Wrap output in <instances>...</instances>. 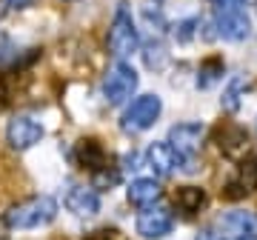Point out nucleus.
I'll list each match as a JSON object with an SVG mask.
<instances>
[{
    "label": "nucleus",
    "instance_id": "f257e3e1",
    "mask_svg": "<svg viewBox=\"0 0 257 240\" xmlns=\"http://www.w3.org/2000/svg\"><path fill=\"white\" fill-rule=\"evenodd\" d=\"M57 217V200L49 194H35L29 200H20L6 212L3 220L9 223V229H40Z\"/></svg>",
    "mask_w": 257,
    "mask_h": 240
},
{
    "label": "nucleus",
    "instance_id": "f03ea898",
    "mask_svg": "<svg viewBox=\"0 0 257 240\" xmlns=\"http://www.w3.org/2000/svg\"><path fill=\"white\" fill-rule=\"evenodd\" d=\"M138 46H140L138 26H135L126 3H120L117 12H114V20H111V29H109V49L117 60H126V57H132L138 52Z\"/></svg>",
    "mask_w": 257,
    "mask_h": 240
},
{
    "label": "nucleus",
    "instance_id": "7ed1b4c3",
    "mask_svg": "<svg viewBox=\"0 0 257 240\" xmlns=\"http://www.w3.org/2000/svg\"><path fill=\"white\" fill-rule=\"evenodd\" d=\"M138 89V72L126 63V60H117V63L111 66L106 77H103V97L109 106H120V103H126L132 94Z\"/></svg>",
    "mask_w": 257,
    "mask_h": 240
},
{
    "label": "nucleus",
    "instance_id": "20e7f679",
    "mask_svg": "<svg viewBox=\"0 0 257 240\" xmlns=\"http://www.w3.org/2000/svg\"><path fill=\"white\" fill-rule=\"evenodd\" d=\"M203 138H206V129H203V123H177V126H172V132H169V143H172V149H175L177 155L183 157V166L186 172H194V155L200 152L203 146Z\"/></svg>",
    "mask_w": 257,
    "mask_h": 240
},
{
    "label": "nucleus",
    "instance_id": "39448f33",
    "mask_svg": "<svg viewBox=\"0 0 257 240\" xmlns=\"http://www.w3.org/2000/svg\"><path fill=\"white\" fill-rule=\"evenodd\" d=\"M160 111H163V100L157 94H140L138 100H132V106L126 109L120 126H123V132H132V135L146 132L149 126H155Z\"/></svg>",
    "mask_w": 257,
    "mask_h": 240
},
{
    "label": "nucleus",
    "instance_id": "423d86ee",
    "mask_svg": "<svg viewBox=\"0 0 257 240\" xmlns=\"http://www.w3.org/2000/svg\"><path fill=\"white\" fill-rule=\"evenodd\" d=\"M40 140H43V123L35 120L32 114H18V117L9 120V126H6V143L15 152H26V149H32Z\"/></svg>",
    "mask_w": 257,
    "mask_h": 240
},
{
    "label": "nucleus",
    "instance_id": "0eeeda50",
    "mask_svg": "<svg viewBox=\"0 0 257 240\" xmlns=\"http://www.w3.org/2000/svg\"><path fill=\"white\" fill-rule=\"evenodd\" d=\"M217 231L223 234V240H257V217L240 209L223 212L217 217Z\"/></svg>",
    "mask_w": 257,
    "mask_h": 240
},
{
    "label": "nucleus",
    "instance_id": "6e6552de",
    "mask_svg": "<svg viewBox=\"0 0 257 240\" xmlns=\"http://www.w3.org/2000/svg\"><path fill=\"white\" fill-rule=\"evenodd\" d=\"M175 226V217L169 209H160V206H149L138 214V234L146 240H157V237H166Z\"/></svg>",
    "mask_w": 257,
    "mask_h": 240
},
{
    "label": "nucleus",
    "instance_id": "1a4fd4ad",
    "mask_svg": "<svg viewBox=\"0 0 257 240\" xmlns=\"http://www.w3.org/2000/svg\"><path fill=\"white\" fill-rule=\"evenodd\" d=\"M146 163H149V169L157 172L160 177H169L183 166V157L177 155L175 149H172V143L166 140V143H152V146L146 149Z\"/></svg>",
    "mask_w": 257,
    "mask_h": 240
},
{
    "label": "nucleus",
    "instance_id": "9d476101",
    "mask_svg": "<svg viewBox=\"0 0 257 240\" xmlns=\"http://www.w3.org/2000/svg\"><path fill=\"white\" fill-rule=\"evenodd\" d=\"M66 209L77 217H92V214L100 212V197L94 192L92 186H72L66 192Z\"/></svg>",
    "mask_w": 257,
    "mask_h": 240
},
{
    "label": "nucleus",
    "instance_id": "9b49d317",
    "mask_svg": "<svg viewBox=\"0 0 257 240\" xmlns=\"http://www.w3.org/2000/svg\"><path fill=\"white\" fill-rule=\"evenodd\" d=\"M254 189H257V163L254 160H243V163L237 166V175L223 186V197L240 200V197L251 194Z\"/></svg>",
    "mask_w": 257,
    "mask_h": 240
},
{
    "label": "nucleus",
    "instance_id": "f8f14e48",
    "mask_svg": "<svg viewBox=\"0 0 257 240\" xmlns=\"http://www.w3.org/2000/svg\"><path fill=\"white\" fill-rule=\"evenodd\" d=\"M217 146L226 157H243L248 152V132L229 123L217 132Z\"/></svg>",
    "mask_w": 257,
    "mask_h": 240
},
{
    "label": "nucleus",
    "instance_id": "ddd939ff",
    "mask_svg": "<svg viewBox=\"0 0 257 240\" xmlns=\"http://www.w3.org/2000/svg\"><path fill=\"white\" fill-rule=\"evenodd\" d=\"M160 197H163V189L152 177H138V180H132V186H128V203L140 206V209L155 206Z\"/></svg>",
    "mask_w": 257,
    "mask_h": 240
},
{
    "label": "nucleus",
    "instance_id": "4468645a",
    "mask_svg": "<svg viewBox=\"0 0 257 240\" xmlns=\"http://www.w3.org/2000/svg\"><path fill=\"white\" fill-rule=\"evenodd\" d=\"M74 157H77V163L83 169H89V172H97V169L109 166V155H106V149L97 143V140H80L77 149H74Z\"/></svg>",
    "mask_w": 257,
    "mask_h": 240
},
{
    "label": "nucleus",
    "instance_id": "2eb2a0df",
    "mask_svg": "<svg viewBox=\"0 0 257 240\" xmlns=\"http://www.w3.org/2000/svg\"><path fill=\"white\" fill-rule=\"evenodd\" d=\"M206 192H203L200 186H180L175 192V206L180 209V212H186V214H197L206 206Z\"/></svg>",
    "mask_w": 257,
    "mask_h": 240
},
{
    "label": "nucleus",
    "instance_id": "dca6fc26",
    "mask_svg": "<svg viewBox=\"0 0 257 240\" xmlns=\"http://www.w3.org/2000/svg\"><path fill=\"white\" fill-rule=\"evenodd\" d=\"M220 74H223V60L220 57H209V60L200 66L197 86H200V89H209V86H214L217 80H220Z\"/></svg>",
    "mask_w": 257,
    "mask_h": 240
},
{
    "label": "nucleus",
    "instance_id": "f3484780",
    "mask_svg": "<svg viewBox=\"0 0 257 240\" xmlns=\"http://www.w3.org/2000/svg\"><path fill=\"white\" fill-rule=\"evenodd\" d=\"M246 89V80L243 77H234L229 83V89L223 92V109H229V111H237V106H240V92Z\"/></svg>",
    "mask_w": 257,
    "mask_h": 240
},
{
    "label": "nucleus",
    "instance_id": "a211bd4d",
    "mask_svg": "<svg viewBox=\"0 0 257 240\" xmlns=\"http://www.w3.org/2000/svg\"><path fill=\"white\" fill-rule=\"evenodd\" d=\"M92 180H94V189H111V186L120 180V169L103 166V169H97V172H92Z\"/></svg>",
    "mask_w": 257,
    "mask_h": 240
},
{
    "label": "nucleus",
    "instance_id": "6ab92c4d",
    "mask_svg": "<svg viewBox=\"0 0 257 240\" xmlns=\"http://www.w3.org/2000/svg\"><path fill=\"white\" fill-rule=\"evenodd\" d=\"M194 26H200V20L197 18H186V20H180L177 23V29H175V37L177 40H192V35H194Z\"/></svg>",
    "mask_w": 257,
    "mask_h": 240
},
{
    "label": "nucleus",
    "instance_id": "aec40b11",
    "mask_svg": "<svg viewBox=\"0 0 257 240\" xmlns=\"http://www.w3.org/2000/svg\"><path fill=\"white\" fill-rule=\"evenodd\" d=\"M86 240H126L117 229H100V231H92L86 234Z\"/></svg>",
    "mask_w": 257,
    "mask_h": 240
},
{
    "label": "nucleus",
    "instance_id": "412c9836",
    "mask_svg": "<svg viewBox=\"0 0 257 240\" xmlns=\"http://www.w3.org/2000/svg\"><path fill=\"white\" fill-rule=\"evenodd\" d=\"M12 100V89H9V80H0V109H6Z\"/></svg>",
    "mask_w": 257,
    "mask_h": 240
},
{
    "label": "nucleus",
    "instance_id": "4be33fe9",
    "mask_svg": "<svg viewBox=\"0 0 257 240\" xmlns=\"http://www.w3.org/2000/svg\"><path fill=\"white\" fill-rule=\"evenodd\" d=\"M194 240H223V234H220L217 229H203Z\"/></svg>",
    "mask_w": 257,
    "mask_h": 240
},
{
    "label": "nucleus",
    "instance_id": "5701e85b",
    "mask_svg": "<svg viewBox=\"0 0 257 240\" xmlns=\"http://www.w3.org/2000/svg\"><path fill=\"white\" fill-rule=\"evenodd\" d=\"M6 3H9V9H29L35 0H6Z\"/></svg>",
    "mask_w": 257,
    "mask_h": 240
},
{
    "label": "nucleus",
    "instance_id": "b1692460",
    "mask_svg": "<svg viewBox=\"0 0 257 240\" xmlns=\"http://www.w3.org/2000/svg\"><path fill=\"white\" fill-rule=\"evenodd\" d=\"M6 229H9V223L0 220V240H9V234H6Z\"/></svg>",
    "mask_w": 257,
    "mask_h": 240
}]
</instances>
